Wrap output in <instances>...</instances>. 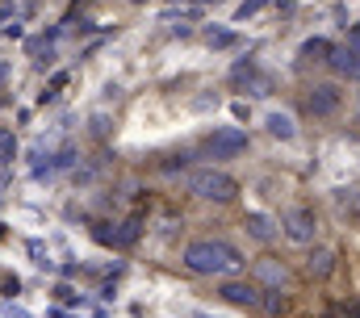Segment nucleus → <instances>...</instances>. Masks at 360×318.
I'll return each mask as SVG.
<instances>
[{
	"label": "nucleus",
	"instance_id": "nucleus-8",
	"mask_svg": "<svg viewBox=\"0 0 360 318\" xmlns=\"http://www.w3.org/2000/svg\"><path fill=\"white\" fill-rule=\"evenodd\" d=\"M269 130L276 134V139H293V122H289V117H281V113H272V117H269Z\"/></svg>",
	"mask_w": 360,
	"mask_h": 318
},
{
	"label": "nucleus",
	"instance_id": "nucleus-2",
	"mask_svg": "<svg viewBox=\"0 0 360 318\" xmlns=\"http://www.w3.org/2000/svg\"><path fill=\"white\" fill-rule=\"evenodd\" d=\"M235 189H239V184H235L226 172H218V167H201V172L188 176V193H197L201 201H231Z\"/></svg>",
	"mask_w": 360,
	"mask_h": 318
},
{
	"label": "nucleus",
	"instance_id": "nucleus-5",
	"mask_svg": "<svg viewBox=\"0 0 360 318\" xmlns=\"http://www.w3.org/2000/svg\"><path fill=\"white\" fill-rule=\"evenodd\" d=\"M331 68H335L340 76H348V80H360V34H352L344 46L331 51Z\"/></svg>",
	"mask_w": 360,
	"mask_h": 318
},
{
	"label": "nucleus",
	"instance_id": "nucleus-7",
	"mask_svg": "<svg viewBox=\"0 0 360 318\" xmlns=\"http://www.w3.org/2000/svg\"><path fill=\"white\" fill-rule=\"evenodd\" d=\"M335 105H340V88H335V84L314 88V96H310V113H319V117H323V113H331Z\"/></svg>",
	"mask_w": 360,
	"mask_h": 318
},
{
	"label": "nucleus",
	"instance_id": "nucleus-4",
	"mask_svg": "<svg viewBox=\"0 0 360 318\" xmlns=\"http://www.w3.org/2000/svg\"><path fill=\"white\" fill-rule=\"evenodd\" d=\"M248 151V134L243 130H235V126H226V130H214L210 139H205V155L210 159H235Z\"/></svg>",
	"mask_w": 360,
	"mask_h": 318
},
{
	"label": "nucleus",
	"instance_id": "nucleus-6",
	"mask_svg": "<svg viewBox=\"0 0 360 318\" xmlns=\"http://www.w3.org/2000/svg\"><path fill=\"white\" fill-rule=\"evenodd\" d=\"M285 235L293 238V243H310V238H314V218H310V210H289V214H285Z\"/></svg>",
	"mask_w": 360,
	"mask_h": 318
},
{
	"label": "nucleus",
	"instance_id": "nucleus-3",
	"mask_svg": "<svg viewBox=\"0 0 360 318\" xmlns=\"http://www.w3.org/2000/svg\"><path fill=\"white\" fill-rule=\"evenodd\" d=\"M218 293H222V302L243 306V310H269V306H272L269 298H264V289H260V285H252V281H226Z\"/></svg>",
	"mask_w": 360,
	"mask_h": 318
},
{
	"label": "nucleus",
	"instance_id": "nucleus-1",
	"mask_svg": "<svg viewBox=\"0 0 360 318\" xmlns=\"http://www.w3.org/2000/svg\"><path fill=\"white\" fill-rule=\"evenodd\" d=\"M239 264H243L239 251L231 243H222V238H197V243L184 247V268L197 272V276H226Z\"/></svg>",
	"mask_w": 360,
	"mask_h": 318
}]
</instances>
